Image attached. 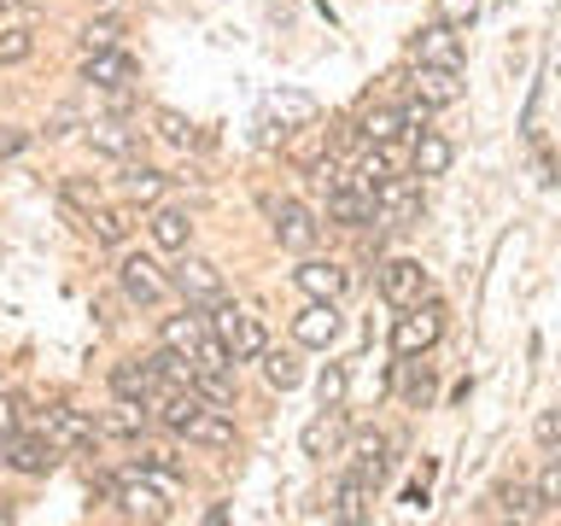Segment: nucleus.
Wrapping results in <instances>:
<instances>
[{
	"mask_svg": "<svg viewBox=\"0 0 561 526\" xmlns=\"http://www.w3.org/2000/svg\"><path fill=\"white\" fill-rule=\"evenodd\" d=\"M7 433H18V403L0 392V438H7Z\"/></svg>",
	"mask_w": 561,
	"mask_h": 526,
	"instance_id": "nucleus-44",
	"label": "nucleus"
},
{
	"mask_svg": "<svg viewBox=\"0 0 561 526\" xmlns=\"http://www.w3.org/2000/svg\"><path fill=\"white\" fill-rule=\"evenodd\" d=\"M170 281H175V293H182L187 305H217V298H222V270H217V263H205V258H182Z\"/></svg>",
	"mask_w": 561,
	"mask_h": 526,
	"instance_id": "nucleus-6",
	"label": "nucleus"
},
{
	"mask_svg": "<svg viewBox=\"0 0 561 526\" xmlns=\"http://www.w3.org/2000/svg\"><path fill=\"white\" fill-rule=\"evenodd\" d=\"M380 450H386V433H357V438H351V468H357L368 485L386 480V456Z\"/></svg>",
	"mask_w": 561,
	"mask_h": 526,
	"instance_id": "nucleus-25",
	"label": "nucleus"
},
{
	"mask_svg": "<svg viewBox=\"0 0 561 526\" xmlns=\"http://www.w3.org/2000/svg\"><path fill=\"white\" fill-rule=\"evenodd\" d=\"M70 129H77V112L65 105V112H53V123H47V140H59V135H70Z\"/></svg>",
	"mask_w": 561,
	"mask_h": 526,
	"instance_id": "nucleus-43",
	"label": "nucleus"
},
{
	"mask_svg": "<svg viewBox=\"0 0 561 526\" xmlns=\"http://www.w3.org/2000/svg\"><path fill=\"white\" fill-rule=\"evenodd\" d=\"M117 503H123V515H135V521H164V515H170L164 498H158L147 480H123V485H117Z\"/></svg>",
	"mask_w": 561,
	"mask_h": 526,
	"instance_id": "nucleus-24",
	"label": "nucleus"
},
{
	"mask_svg": "<svg viewBox=\"0 0 561 526\" xmlns=\"http://www.w3.org/2000/svg\"><path fill=\"white\" fill-rule=\"evenodd\" d=\"M30 53H35V30H24V24L0 30V65H24Z\"/></svg>",
	"mask_w": 561,
	"mask_h": 526,
	"instance_id": "nucleus-32",
	"label": "nucleus"
},
{
	"mask_svg": "<svg viewBox=\"0 0 561 526\" xmlns=\"http://www.w3.org/2000/svg\"><path fill=\"white\" fill-rule=\"evenodd\" d=\"M263 380H270L275 392H293V386H298V363H293V351H263Z\"/></svg>",
	"mask_w": 561,
	"mask_h": 526,
	"instance_id": "nucleus-31",
	"label": "nucleus"
},
{
	"mask_svg": "<svg viewBox=\"0 0 561 526\" xmlns=\"http://www.w3.org/2000/svg\"><path fill=\"white\" fill-rule=\"evenodd\" d=\"M140 468H147L152 480H164V485H175V480H182V473H187V468L175 462L170 450H147V456H140Z\"/></svg>",
	"mask_w": 561,
	"mask_h": 526,
	"instance_id": "nucleus-36",
	"label": "nucleus"
},
{
	"mask_svg": "<svg viewBox=\"0 0 561 526\" xmlns=\"http://www.w3.org/2000/svg\"><path fill=\"white\" fill-rule=\"evenodd\" d=\"M421 293H427V270H421L415 258H392L380 270V298H386V305L410 310V305H421Z\"/></svg>",
	"mask_w": 561,
	"mask_h": 526,
	"instance_id": "nucleus-5",
	"label": "nucleus"
},
{
	"mask_svg": "<svg viewBox=\"0 0 561 526\" xmlns=\"http://www.w3.org/2000/svg\"><path fill=\"white\" fill-rule=\"evenodd\" d=\"M456 164V147L445 135H433V129H421L415 135V175H445Z\"/></svg>",
	"mask_w": 561,
	"mask_h": 526,
	"instance_id": "nucleus-26",
	"label": "nucleus"
},
{
	"mask_svg": "<svg viewBox=\"0 0 561 526\" xmlns=\"http://www.w3.org/2000/svg\"><path fill=\"white\" fill-rule=\"evenodd\" d=\"M328 217L333 222H345V228H357V222H375V193L357 187V182H340V187H328Z\"/></svg>",
	"mask_w": 561,
	"mask_h": 526,
	"instance_id": "nucleus-14",
	"label": "nucleus"
},
{
	"mask_svg": "<svg viewBox=\"0 0 561 526\" xmlns=\"http://www.w3.org/2000/svg\"><path fill=\"white\" fill-rule=\"evenodd\" d=\"M105 433H117V438H140V433H147V403H140V398H117V410L105 415Z\"/></svg>",
	"mask_w": 561,
	"mask_h": 526,
	"instance_id": "nucleus-29",
	"label": "nucleus"
},
{
	"mask_svg": "<svg viewBox=\"0 0 561 526\" xmlns=\"http://www.w3.org/2000/svg\"><path fill=\"white\" fill-rule=\"evenodd\" d=\"M415 100H427V105H456V100H462V82H456V70L421 65V70H415Z\"/></svg>",
	"mask_w": 561,
	"mask_h": 526,
	"instance_id": "nucleus-23",
	"label": "nucleus"
},
{
	"mask_svg": "<svg viewBox=\"0 0 561 526\" xmlns=\"http://www.w3.org/2000/svg\"><path fill=\"white\" fill-rule=\"evenodd\" d=\"M368 498H375V485H368L363 473L351 468L345 480L333 485V521H363V515H368Z\"/></svg>",
	"mask_w": 561,
	"mask_h": 526,
	"instance_id": "nucleus-20",
	"label": "nucleus"
},
{
	"mask_svg": "<svg viewBox=\"0 0 561 526\" xmlns=\"http://www.w3.org/2000/svg\"><path fill=\"white\" fill-rule=\"evenodd\" d=\"M538 498H543V503H561V456H550V462H543V473H538Z\"/></svg>",
	"mask_w": 561,
	"mask_h": 526,
	"instance_id": "nucleus-39",
	"label": "nucleus"
},
{
	"mask_svg": "<svg viewBox=\"0 0 561 526\" xmlns=\"http://www.w3.org/2000/svg\"><path fill=\"white\" fill-rule=\"evenodd\" d=\"M316 392H322V403H340V398H345V368H340V363H328V368H322V380H316Z\"/></svg>",
	"mask_w": 561,
	"mask_h": 526,
	"instance_id": "nucleus-38",
	"label": "nucleus"
},
{
	"mask_svg": "<svg viewBox=\"0 0 561 526\" xmlns=\"http://www.w3.org/2000/svg\"><path fill=\"white\" fill-rule=\"evenodd\" d=\"M82 42H88V53L112 47V42H117V24H88V30H82Z\"/></svg>",
	"mask_w": 561,
	"mask_h": 526,
	"instance_id": "nucleus-41",
	"label": "nucleus"
},
{
	"mask_svg": "<svg viewBox=\"0 0 561 526\" xmlns=\"http://www.w3.org/2000/svg\"><path fill=\"white\" fill-rule=\"evenodd\" d=\"M12 152H24V135H18V129H0V158H12Z\"/></svg>",
	"mask_w": 561,
	"mask_h": 526,
	"instance_id": "nucleus-45",
	"label": "nucleus"
},
{
	"mask_svg": "<svg viewBox=\"0 0 561 526\" xmlns=\"http://www.w3.org/2000/svg\"><path fill=\"white\" fill-rule=\"evenodd\" d=\"M210 328H217V340L234 351V363H252L270 351V333H263V322L252 310H240V305H222L217 298V310H210Z\"/></svg>",
	"mask_w": 561,
	"mask_h": 526,
	"instance_id": "nucleus-1",
	"label": "nucleus"
},
{
	"mask_svg": "<svg viewBox=\"0 0 561 526\" xmlns=\"http://www.w3.org/2000/svg\"><path fill=\"white\" fill-rule=\"evenodd\" d=\"M88 228H94V240H105V245H123L129 240V210H88Z\"/></svg>",
	"mask_w": 561,
	"mask_h": 526,
	"instance_id": "nucleus-30",
	"label": "nucleus"
},
{
	"mask_svg": "<svg viewBox=\"0 0 561 526\" xmlns=\"http://www.w3.org/2000/svg\"><path fill=\"white\" fill-rule=\"evenodd\" d=\"M293 340L298 345H333L340 340V310H333V298H310V310L293 322Z\"/></svg>",
	"mask_w": 561,
	"mask_h": 526,
	"instance_id": "nucleus-13",
	"label": "nucleus"
},
{
	"mask_svg": "<svg viewBox=\"0 0 561 526\" xmlns=\"http://www.w3.org/2000/svg\"><path fill=\"white\" fill-rule=\"evenodd\" d=\"M88 147L129 164V158L140 152V129H129V123H94V129H88Z\"/></svg>",
	"mask_w": 561,
	"mask_h": 526,
	"instance_id": "nucleus-19",
	"label": "nucleus"
},
{
	"mask_svg": "<svg viewBox=\"0 0 561 526\" xmlns=\"http://www.w3.org/2000/svg\"><path fill=\"white\" fill-rule=\"evenodd\" d=\"M298 287H305L310 298H333V305H340V293L351 287V275L340 270V263H322V258H310V263H298Z\"/></svg>",
	"mask_w": 561,
	"mask_h": 526,
	"instance_id": "nucleus-17",
	"label": "nucleus"
},
{
	"mask_svg": "<svg viewBox=\"0 0 561 526\" xmlns=\"http://www.w3.org/2000/svg\"><path fill=\"white\" fill-rule=\"evenodd\" d=\"M415 205H421V193H415V182H386L380 193H375V222H386V228H410L415 222Z\"/></svg>",
	"mask_w": 561,
	"mask_h": 526,
	"instance_id": "nucleus-11",
	"label": "nucleus"
},
{
	"mask_svg": "<svg viewBox=\"0 0 561 526\" xmlns=\"http://www.w3.org/2000/svg\"><path fill=\"white\" fill-rule=\"evenodd\" d=\"M533 433H538V445H561V410H543L533 421Z\"/></svg>",
	"mask_w": 561,
	"mask_h": 526,
	"instance_id": "nucleus-40",
	"label": "nucleus"
},
{
	"mask_svg": "<svg viewBox=\"0 0 561 526\" xmlns=\"http://www.w3.org/2000/svg\"><path fill=\"white\" fill-rule=\"evenodd\" d=\"M187 438H193V445H210V450H228V445H234V410H217V403H205V410L193 415Z\"/></svg>",
	"mask_w": 561,
	"mask_h": 526,
	"instance_id": "nucleus-18",
	"label": "nucleus"
},
{
	"mask_svg": "<svg viewBox=\"0 0 561 526\" xmlns=\"http://www.w3.org/2000/svg\"><path fill=\"white\" fill-rule=\"evenodd\" d=\"M82 82H94V88H129L135 82V59H129V53H117V47H100V53H88V59H82Z\"/></svg>",
	"mask_w": 561,
	"mask_h": 526,
	"instance_id": "nucleus-12",
	"label": "nucleus"
},
{
	"mask_svg": "<svg viewBox=\"0 0 561 526\" xmlns=\"http://www.w3.org/2000/svg\"><path fill=\"white\" fill-rule=\"evenodd\" d=\"M438 333H445V310L438 305H410V316H398V328H392V351L398 357H421V351L438 345Z\"/></svg>",
	"mask_w": 561,
	"mask_h": 526,
	"instance_id": "nucleus-2",
	"label": "nucleus"
},
{
	"mask_svg": "<svg viewBox=\"0 0 561 526\" xmlns=\"http://www.w3.org/2000/svg\"><path fill=\"white\" fill-rule=\"evenodd\" d=\"M298 445H305V456H333L345 445V415H340V403H322V415L310 421L305 433H298Z\"/></svg>",
	"mask_w": 561,
	"mask_h": 526,
	"instance_id": "nucleus-15",
	"label": "nucleus"
},
{
	"mask_svg": "<svg viewBox=\"0 0 561 526\" xmlns=\"http://www.w3.org/2000/svg\"><path fill=\"white\" fill-rule=\"evenodd\" d=\"M270 222H275V240L287 245V252H310V245L322 240V222H316L298 199H270Z\"/></svg>",
	"mask_w": 561,
	"mask_h": 526,
	"instance_id": "nucleus-4",
	"label": "nucleus"
},
{
	"mask_svg": "<svg viewBox=\"0 0 561 526\" xmlns=\"http://www.w3.org/2000/svg\"><path fill=\"white\" fill-rule=\"evenodd\" d=\"M497 503H503V515H520V521H526V515H538V508H543L538 485H503V498H497Z\"/></svg>",
	"mask_w": 561,
	"mask_h": 526,
	"instance_id": "nucleus-34",
	"label": "nucleus"
},
{
	"mask_svg": "<svg viewBox=\"0 0 561 526\" xmlns=\"http://www.w3.org/2000/svg\"><path fill=\"white\" fill-rule=\"evenodd\" d=\"M193 386H199V398H205V403H217V410H234V375H228V368H210V363H199V375H193Z\"/></svg>",
	"mask_w": 561,
	"mask_h": 526,
	"instance_id": "nucleus-27",
	"label": "nucleus"
},
{
	"mask_svg": "<svg viewBox=\"0 0 561 526\" xmlns=\"http://www.w3.org/2000/svg\"><path fill=\"white\" fill-rule=\"evenodd\" d=\"M65 199H70V205H82V210H94V199H100V193L88 187V182H65Z\"/></svg>",
	"mask_w": 561,
	"mask_h": 526,
	"instance_id": "nucleus-42",
	"label": "nucleus"
},
{
	"mask_svg": "<svg viewBox=\"0 0 561 526\" xmlns=\"http://www.w3.org/2000/svg\"><path fill=\"white\" fill-rule=\"evenodd\" d=\"M415 65H438V70H462V35H456L445 18H438V24H427L415 35Z\"/></svg>",
	"mask_w": 561,
	"mask_h": 526,
	"instance_id": "nucleus-7",
	"label": "nucleus"
},
{
	"mask_svg": "<svg viewBox=\"0 0 561 526\" xmlns=\"http://www.w3.org/2000/svg\"><path fill=\"white\" fill-rule=\"evenodd\" d=\"M164 187H170V175H164V170L135 164V158L123 164V193H129L135 205H158V199H164Z\"/></svg>",
	"mask_w": 561,
	"mask_h": 526,
	"instance_id": "nucleus-21",
	"label": "nucleus"
},
{
	"mask_svg": "<svg viewBox=\"0 0 561 526\" xmlns=\"http://www.w3.org/2000/svg\"><path fill=\"white\" fill-rule=\"evenodd\" d=\"M158 368H152V357L140 363V357H123L117 368H112V392L117 398H140V403H152V392H158Z\"/></svg>",
	"mask_w": 561,
	"mask_h": 526,
	"instance_id": "nucleus-16",
	"label": "nucleus"
},
{
	"mask_svg": "<svg viewBox=\"0 0 561 526\" xmlns=\"http://www.w3.org/2000/svg\"><path fill=\"white\" fill-rule=\"evenodd\" d=\"M164 345H170V351H187V357H199L205 322H199V316H170V322H164Z\"/></svg>",
	"mask_w": 561,
	"mask_h": 526,
	"instance_id": "nucleus-28",
	"label": "nucleus"
},
{
	"mask_svg": "<svg viewBox=\"0 0 561 526\" xmlns=\"http://www.w3.org/2000/svg\"><path fill=\"white\" fill-rule=\"evenodd\" d=\"M438 18H445L450 30H468L473 18H480V0H438Z\"/></svg>",
	"mask_w": 561,
	"mask_h": 526,
	"instance_id": "nucleus-37",
	"label": "nucleus"
},
{
	"mask_svg": "<svg viewBox=\"0 0 561 526\" xmlns=\"http://www.w3.org/2000/svg\"><path fill=\"white\" fill-rule=\"evenodd\" d=\"M263 117L280 123V129H310V123L322 117V105H316V94H305V88H275V94L263 100Z\"/></svg>",
	"mask_w": 561,
	"mask_h": 526,
	"instance_id": "nucleus-8",
	"label": "nucleus"
},
{
	"mask_svg": "<svg viewBox=\"0 0 561 526\" xmlns=\"http://www.w3.org/2000/svg\"><path fill=\"white\" fill-rule=\"evenodd\" d=\"M152 240L164 245V252H187L193 217H187V210H175V205H158V210H152Z\"/></svg>",
	"mask_w": 561,
	"mask_h": 526,
	"instance_id": "nucleus-22",
	"label": "nucleus"
},
{
	"mask_svg": "<svg viewBox=\"0 0 561 526\" xmlns=\"http://www.w3.org/2000/svg\"><path fill=\"white\" fill-rule=\"evenodd\" d=\"M117 287H123V298H129V305H158V298H164L175 281H170V275H158V263H152V258L129 252V258L117 263Z\"/></svg>",
	"mask_w": 561,
	"mask_h": 526,
	"instance_id": "nucleus-3",
	"label": "nucleus"
},
{
	"mask_svg": "<svg viewBox=\"0 0 561 526\" xmlns=\"http://www.w3.org/2000/svg\"><path fill=\"white\" fill-rule=\"evenodd\" d=\"M53 450H59V445H53V438L42 433V438H18V433H7V438H0V462H7V468H18V473H47L53 468Z\"/></svg>",
	"mask_w": 561,
	"mask_h": 526,
	"instance_id": "nucleus-9",
	"label": "nucleus"
},
{
	"mask_svg": "<svg viewBox=\"0 0 561 526\" xmlns=\"http://www.w3.org/2000/svg\"><path fill=\"white\" fill-rule=\"evenodd\" d=\"M152 129L164 135L170 147H187V140H193V123L182 112H170V105H158V112H152Z\"/></svg>",
	"mask_w": 561,
	"mask_h": 526,
	"instance_id": "nucleus-33",
	"label": "nucleus"
},
{
	"mask_svg": "<svg viewBox=\"0 0 561 526\" xmlns=\"http://www.w3.org/2000/svg\"><path fill=\"white\" fill-rule=\"evenodd\" d=\"M403 398H410V403H427V398H433V368H427V363H410V368H403Z\"/></svg>",
	"mask_w": 561,
	"mask_h": 526,
	"instance_id": "nucleus-35",
	"label": "nucleus"
},
{
	"mask_svg": "<svg viewBox=\"0 0 561 526\" xmlns=\"http://www.w3.org/2000/svg\"><path fill=\"white\" fill-rule=\"evenodd\" d=\"M42 433H47L59 450H94V433H100V427H94L82 410H47Z\"/></svg>",
	"mask_w": 561,
	"mask_h": 526,
	"instance_id": "nucleus-10",
	"label": "nucleus"
}]
</instances>
